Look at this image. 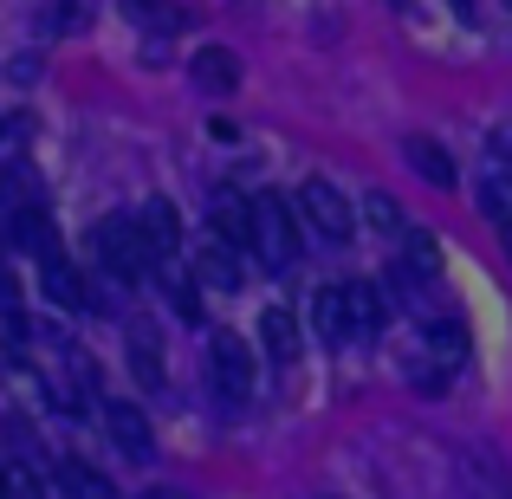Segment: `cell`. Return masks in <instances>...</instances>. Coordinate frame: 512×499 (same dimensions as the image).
<instances>
[{
  "label": "cell",
  "instance_id": "6da1fadb",
  "mask_svg": "<svg viewBox=\"0 0 512 499\" xmlns=\"http://www.w3.org/2000/svg\"><path fill=\"white\" fill-rule=\"evenodd\" d=\"M299 208L286 195H253V253L266 273H292L299 266Z\"/></svg>",
  "mask_w": 512,
  "mask_h": 499
},
{
  "label": "cell",
  "instance_id": "7a4b0ae2",
  "mask_svg": "<svg viewBox=\"0 0 512 499\" xmlns=\"http://www.w3.org/2000/svg\"><path fill=\"white\" fill-rule=\"evenodd\" d=\"M91 247H98L104 279H117V286H137L143 273H156V253H150V240H143V227L130 221V214L98 221V227H91Z\"/></svg>",
  "mask_w": 512,
  "mask_h": 499
},
{
  "label": "cell",
  "instance_id": "3957f363",
  "mask_svg": "<svg viewBox=\"0 0 512 499\" xmlns=\"http://www.w3.org/2000/svg\"><path fill=\"white\" fill-rule=\"evenodd\" d=\"M461 363H467V325H454V318H435V325L422 331V350L409 357V383L428 389V396H441V383H448Z\"/></svg>",
  "mask_w": 512,
  "mask_h": 499
},
{
  "label": "cell",
  "instance_id": "277c9868",
  "mask_svg": "<svg viewBox=\"0 0 512 499\" xmlns=\"http://www.w3.org/2000/svg\"><path fill=\"white\" fill-rule=\"evenodd\" d=\"M292 208H299V221L312 227L318 240H331V247H344V240L357 234V214H350V201H344L331 182H305Z\"/></svg>",
  "mask_w": 512,
  "mask_h": 499
},
{
  "label": "cell",
  "instance_id": "5b68a950",
  "mask_svg": "<svg viewBox=\"0 0 512 499\" xmlns=\"http://www.w3.org/2000/svg\"><path fill=\"white\" fill-rule=\"evenodd\" d=\"M208 383L221 389V402H247L253 396V350H247V337H234V331L208 337Z\"/></svg>",
  "mask_w": 512,
  "mask_h": 499
},
{
  "label": "cell",
  "instance_id": "8992f818",
  "mask_svg": "<svg viewBox=\"0 0 512 499\" xmlns=\"http://www.w3.org/2000/svg\"><path fill=\"white\" fill-rule=\"evenodd\" d=\"M98 422H104V435L117 441L124 461H150L156 435H150V415H143L137 402H98Z\"/></svg>",
  "mask_w": 512,
  "mask_h": 499
},
{
  "label": "cell",
  "instance_id": "52a82bcc",
  "mask_svg": "<svg viewBox=\"0 0 512 499\" xmlns=\"http://www.w3.org/2000/svg\"><path fill=\"white\" fill-rule=\"evenodd\" d=\"M39 292H46L52 305H65V312H91V279L78 273L65 253H46V260H39Z\"/></svg>",
  "mask_w": 512,
  "mask_h": 499
},
{
  "label": "cell",
  "instance_id": "ba28073f",
  "mask_svg": "<svg viewBox=\"0 0 512 499\" xmlns=\"http://www.w3.org/2000/svg\"><path fill=\"white\" fill-rule=\"evenodd\" d=\"M344 305H350V337H376L389 325V292L376 279H344Z\"/></svg>",
  "mask_w": 512,
  "mask_h": 499
},
{
  "label": "cell",
  "instance_id": "9c48e42d",
  "mask_svg": "<svg viewBox=\"0 0 512 499\" xmlns=\"http://www.w3.org/2000/svg\"><path fill=\"white\" fill-rule=\"evenodd\" d=\"M260 350L286 370V363H299V350H305V331H299V318H292V305H266L260 312Z\"/></svg>",
  "mask_w": 512,
  "mask_h": 499
},
{
  "label": "cell",
  "instance_id": "30bf717a",
  "mask_svg": "<svg viewBox=\"0 0 512 499\" xmlns=\"http://www.w3.org/2000/svg\"><path fill=\"white\" fill-rule=\"evenodd\" d=\"M137 227H143V240H150V253H156V273L175 260V247H182V221H175V208L163 195L156 201H143V214H137Z\"/></svg>",
  "mask_w": 512,
  "mask_h": 499
},
{
  "label": "cell",
  "instance_id": "8fae6325",
  "mask_svg": "<svg viewBox=\"0 0 512 499\" xmlns=\"http://www.w3.org/2000/svg\"><path fill=\"white\" fill-rule=\"evenodd\" d=\"M195 286H208V292H240V253L221 247V240H208V247L195 253Z\"/></svg>",
  "mask_w": 512,
  "mask_h": 499
},
{
  "label": "cell",
  "instance_id": "7c38bea8",
  "mask_svg": "<svg viewBox=\"0 0 512 499\" xmlns=\"http://www.w3.org/2000/svg\"><path fill=\"white\" fill-rule=\"evenodd\" d=\"M7 240L13 247H26V253H59V240H52V221H46V208H7Z\"/></svg>",
  "mask_w": 512,
  "mask_h": 499
},
{
  "label": "cell",
  "instance_id": "4fadbf2b",
  "mask_svg": "<svg viewBox=\"0 0 512 499\" xmlns=\"http://www.w3.org/2000/svg\"><path fill=\"white\" fill-rule=\"evenodd\" d=\"M312 325L325 344H357L350 337V305H344V286H318V299H312Z\"/></svg>",
  "mask_w": 512,
  "mask_h": 499
},
{
  "label": "cell",
  "instance_id": "5bb4252c",
  "mask_svg": "<svg viewBox=\"0 0 512 499\" xmlns=\"http://www.w3.org/2000/svg\"><path fill=\"white\" fill-rule=\"evenodd\" d=\"M130 370H137L143 389H163V344L143 318H130Z\"/></svg>",
  "mask_w": 512,
  "mask_h": 499
},
{
  "label": "cell",
  "instance_id": "9a60e30c",
  "mask_svg": "<svg viewBox=\"0 0 512 499\" xmlns=\"http://www.w3.org/2000/svg\"><path fill=\"white\" fill-rule=\"evenodd\" d=\"M214 240L234 253H253V201H221L214 208Z\"/></svg>",
  "mask_w": 512,
  "mask_h": 499
},
{
  "label": "cell",
  "instance_id": "2e32d148",
  "mask_svg": "<svg viewBox=\"0 0 512 499\" xmlns=\"http://www.w3.org/2000/svg\"><path fill=\"white\" fill-rule=\"evenodd\" d=\"M402 156H409V169H415V175H428L435 188H454V163L441 156V143H428V137H409V143H402Z\"/></svg>",
  "mask_w": 512,
  "mask_h": 499
},
{
  "label": "cell",
  "instance_id": "e0dca14e",
  "mask_svg": "<svg viewBox=\"0 0 512 499\" xmlns=\"http://www.w3.org/2000/svg\"><path fill=\"white\" fill-rule=\"evenodd\" d=\"M234 78H240V65L227 59L221 46L195 52V85H201V91H214V98H221V91H234Z\"/></svg>",
  "mask_w": 512,
  "mask_h": 499
},
{
  "label": "cell",
  "instance_id": "ac0fdd59",
  "mask_svg": "<svg viewBox=\"0 0 512 499\" xmlns=\"http://www.w3.org/2000/svg\"><path fill=\"white\" fill-rule=\"evenodd\" d=\"M59 480H65L72 499H111V480H104L98 467H85V461H59Z\"/></svg>",
  "mask_w": 512,
  "mask_h": 499
},
{
  "label": "cell",
  "instance_id": "d6986e66",
  "mask_svg": "<svg viewBox=\"0 0 512 499\" xmlns=\"http://www.w3.org/2000/svg\"><path fill=\"white\" fill-rule=\"evenodd\" d=\"M480 214H487L493 227H512V175H487V182H480Z\"/></svg>",
  "mask_w": 512,
  "mask_h": 499
},
{
  "label": "cell",
  "instance_id": "ffe728a7",
  "mask_svg": "<svg viewBox=\"0 0 512 499\" xmlns=\"http://www.w3.org/2000/svg\"><path fill=\"white\" fill-rule=\"evenodd\" d=\"M163 286H169V305L188 318V325H201V286L195 273H175V266H163Z\"/></svg>",
  "mask_w": 512,
  "mask_h": 499
},
{
  "label": "cell",
  "instance_id": "44dd1931",
  "mask_svg": "<svg viewBox=\"0 0 512 499\" xmlns=\"http://www.w3.org/2000/svg\"><path fill=\"white\" fill-rule=\"evenodd\" d=\"M124 13H130L137 26H163V33H175V26H182V13L163 7V0H124Z\"/></svg>",
  "mask_w": 512,
  "mask_h": 499
},
{
  "label": "cell",
  "instance_id": "7402d4cb",
  "mask_svg": "<svg viewBox=\"0 0 512 499\" xmlns=\"http://www.w3.org/2000/svg\"><path fill=\"white\" fill-rule=\"evenodd\" d=\"M85 0H65V7H46V13H39V33H52V39H59V33H72V26H85Z\"/></svg>",
  "mask_w": 512,
  "mask_h": 499
},
{
  "label": "cell",
  "instance_id": "603a6c76",
  "mask_svg": "<svg viewBox=\"0 0 512 499\" xmlns=\"http://www.w3.org/2000/svg\"><path fill=\"white\" fill-rule=\"evenodd\" d=\"M363 214H370V227H383V234H409V227H402V208L389 195H363Z\"/></svg>",
  "mask_w": 512,
  "mask_h": 499
},
{
  "label": "cell",
  "instance_id": "cb8c5ba5",
  "mask_svg": "<svg viewBox=\"0 0 512 499\" xmlns=\"http://www.w3.org/2000/svg\"><path fill=\"white\" fill-rule=\"evenodd\" d=\"M7 499H46V487H39V474H33V467H20V461H13V480H7Z\"/></svg>",
  "mask_w": 512,
  "mask_h": 499
},
{
  "label": "cell",
  "instance_id": "d4e9b609",
  "mask_svg": "<svg viewBox=\"0 0 512 499\" xmlns=\"http://www.w3.org/2000/svg\"><path fill=\"white\" fill-rule=\"evenodd\" d=\"M7 480H13V461H0V499H7Z\"/></svg>",
  "mask_w": 512,
  "mask_h": 499
},
{
  "label": "cell",
  "instance_id": "484cf974",
  "mask_svg": "<svg viewBox=\"0 0 512 499\" xmlns=\"http://www.w3.org/2000/svg\"><path fill=\"white\" fill-rule=\"evenodd\" d=\"M143 499H175V493H163V487H156V493H143Z\"/></svg>",
  "mask_w": 512,
  "mask_h": 499
},
{
  "label": "cell",
  "instance_id": "4316f807",
  "mask_svg": "<svg viewBox=\"0 0 512 499\" xmlns=\"http://www.w3.org/2000/svg\"><path fill=\"white\" fill-rule=\"evenodd\" d=\"M500 240H506V260H512V227H506V234H500Z\"/></svg>",
  "mask_w": 512,
  "mask_h": 499
},
{
  "label": "cell",
  "instance_id": "83f0119b",
  "mask_svg": "<svg viewBox=\"0 0 512 499\" xmlns=\"http://www.w3.org/2000/svg\"><path fill=\"white\" fill-rule=\"evenodd\" d=\"M7 130H13V124H7V117H0V143H7Z\"/></svg>",
  "mask_w": 512,
  "mask_h": 499
},
{
  "label": "cell",
  "instance_id": "f1b7e54d",
  "mask_svg": "<svg viewBox=\"0 0 512 499\" xmlns=\"http://www.w3.org/2000/svg\"><path fill=\"white\" fill-rule=\"evenodd\" d=\"M506 7H512V0H506Z\"/></svg>",
  "mask_w": 512,
  "mask_h": 499
}]
</instances>
